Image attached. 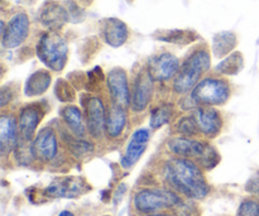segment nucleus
I'll use <instances>...</instances> for the list:
<instances>
[{
  "instance_id": "nucleus-3",
  "label": "nucleus",
  "mask_w": 259,
  "mask_h": 216,
  "mask_svg": "<svg viewBox=\"0 0 259 216\" xmlns=\"http://www.w3.org/2000/svg\"><path fill=\"white\" fill-rule=\"evenodd\" d=\"M67 42L57 30L45 33L38 40L37 56L50 70L62 71L67 62Z\"/></svg>"
},
{
  "instance_id": "nucleus-24",
  "label": "nucleus",
  "mask_w": 259,
  "mask_h": 216,
  "mask_svg": "<svg viewBox=\"0 0 259 216\" xmlns=\"http://www.w3.org/2000/svg\"><path fill=\"white\" fill-rule=\"evenodd\" d=\"M244 66V58L239 52H234L222 61L215 70L223 75H237Z\"/></svg>"
},
{
  "instance_id": "nucleus-28",
  "label": "nucleus",
  "mask_w": 259,
  "mask_h": 216,
  "mask_svg": "<svg viewBox=\"0 0 259 216\" xmlns=\"http://www.w3.org/2000/svg\"><path fill=\"white\" fill-rule=\"evenodd\" d=\"M197 161H199L200 166H201L202 168L211 169V168H214L218 163H219L220 157H219V153H218L217 149H215L214 147L210 146V144L206 143V148H205L204 153H202L201 156L197 158Z\"/></svg>"
},
{
  "instance_id": "nucleus-8",
  "label": "nucleus",
  "mask_w": 259,
  "mask_h": 216,
  "mask_svg": "<svg viewBox=\"0 0 259 216\" xmlns=\"http://www.w3.org/2000/svg\"><path fill=\"white\" fill-rule=\"evenodd\" d=\"M147 71L153 81H167L176 77L180 71V61L172 53H159L149 60Z\"/></svg>"
},
{
  "instance_id": "nucleus-14",
  "label": "nucleus",
  "mask_w": 259,
  "mask_h": 216,
  "mask_svg": "<svg viewBox=\"0 0 259 216\" xmlns=\"http://www.w3.org/2000/svg\"><path fill=\"white\" fill-rule=\"evenodd\" d=\"M149 137H151V134L144 128L134 132L128 143V147H126L125 154L120 159V164L123 168H131L139 161V158L143 156L144 151H146Z\"/></svg>"
},
{
  "instance_id": "nucleus-25",
  "label": "nucleus",
  "mask_w": 259,
  "mask_h": 216,
  "mask_svg": "<svg viewBox=\"0 0 259 216\" xmlns=\"http://www.w3.org/2000/svg\"><path fill=\"white\" fill-rule=\"evenodd\" d=\"M174 115V105L169 103H163L154 108L151 113V128L158 129L168 123Z\"/></svg>"
},
{
  "instance_id": "nucleus-37",
  "label": "nucleus",
  "mask_w": 259,
  "mask_h": 216,
  "mask_svg": "<svg viewBox=\"0 0 259 216\" xmlns=\"http://www.w3.org/2000/svg\"><path fill=\"white\" fill-rule=\"evenodd\" d=\"M146 216H172L171 214H166V212H156V214H147Z\"/></svg>"
},
{
  "instance_id": "nucleus-21",
  "label": "nucleus",
  "mask_w": 259,
  "mask_h": 216,
  "mask_svg": "<svg viewBox=\"0 0 259 216\" xmlns=\"http://www.w3.org/2000/svg\"><path fill=\"white\" fill-rule=\"evenodd\" d=\"M126 125V111L124 108L113 105L106 111L105 132L110 138L121 136Z\"/></svg>"
},
{
  "instance_id": "nucleus-12",
  "label": "nucleus",
  "mask_w": 259,
  "mask_h": 216,
  "mask_svg": "<svg viewBox=\"0 0 259 216\" xmlns=\"http://www.w3.org/2000/svg\"><path fill=\"white\" fill-rule=\"evenodd\" d=\"M200 133L207 138H214L223 128V119L212 106H197L192 113Z\"/></svg>"
},
{
  "instance_id": "nucleus-35",
  "label": "nucleus",
  "mask_w": 259,
  "mask_h": 216,
  "mask_svg": "<svg viewBox=\"0 0 259 216\" xmlns=\"http://www.w3.org/2000/svg\"><path fill=\"white\" fill-rule=\"evenodd\" d=\"M125 191H126L125 184H121L120 186L118 187V190H116V192H115V197H114V199H115V204H118V201L120 200V197H123L124 192H125Z\"/></svg>"
},
{
  "instance_id": "nucleus-30",
  "label": "nucleus",
  "mask_w": 259,
  "mask_h": 216,
  "mask_svg": "<svg viewBox=\"0 0 259 216\" xmlns=\"http://www.w3.org/2000/svg\"><path fill=\"white\" fill-rule=\"evenodd\" d=\"M177 133L182 134L184 137H194L197 133H200L199 128H197L196 120L194 116H184L180 119L176 124Z\"/></svg>"
},
{
  "instance_id": "nucleus-17",
  "label": "nucleus",
  "mask_w": 259,
  "mask_h": 216,
  "mask_svg": "<svg viewBox=\"0 0 259 216\" xmlns=\"http://www.w3.org/2000/svg\"><path fill=\"white\" fill-rule=\"evenodd\" d=\"M40 119H42V110L38 106H25L20 110L18 128H19V136L22 141H32Z\"/></svg>"
},
{
  "instance_id": "nucleus-34",
  "label": "nucleus",
  "mask_w": 259,
  "mask_h": 216,
  "mask_svg": "<svg viewBox=\"0 0 259 216\" xmlns=\"http://www.w3.org/2000/svg\"><path fill=\"white\" fill-rule=\"evenodd\" d=\"M12 90H10V88H3L2 91H0V105L2 106H5L8 105V103H9L10 100H12Z\"/></svg>"
},
{
  "instance_id": "nucleus-32",
  "label": "nucleus",
  "mask_w": 259,
  "mask_h": 216,
  "mask_svg": "<svg viewBox=\"0 0 259 216\" xmlns=\"http://www.w3.org/2000/svg\"><path fill=\"white\" fill-rule=\"evenodd\" d=\"M237 216H259V202L255 200H244L238 209Z\"/></svg>"
},
{
  "instance_id": "nucleus-27",
  "label": "nucleus",
  "mask_w": 259,
  "mask_h": 216,
  "mask_svg": "<svg viewBox=\"0 0 259 216\" xmlns=\"http://www.w3.org/2000/svg\"><path fill=\"white\" fill-rule=\"evenodd\" d=\"M24 143H18L17 147H15V159L18 161V163L23 164V166H27V164L32 163L35 158L34 151H33V144H27L29 142L23 141Z\"/></svg>"
},
{
  "instance_id": "nucleus-33",
  "label": "nucleus",
  "mask_w": 259,
  "mask_h": 216,
  "mask_svg": "<svg viewBox=\"0 0 259 216\" xmlns=\"http://www.w3.org/2000/svg\"><path fill=\"white\" fill-rule=\"evenodd\" d=\"M248 192L250 194H259V174H255L249 181L247 182V186H245Z\"/></svg>"
},
{
  "instance_id": "nucleus-23",
  "label": "nucleus",
  "mask_w": 259,
  "mask_h": 216,
  "mask_svg": "<svg viewBox=\"0 0 259 216\" xmlns=\"http://www.w3.org/2000/svg\"><path fill=\"white\" fill-rule=\"evenodd\" d=\"M237 46V37L232 32L218 33L212 38V53L215 57H223L232 52Z\"/></svg>"
},
{
  "instance_id": "nucleus-29",
  "label": "nucleus",
  "mask_w": 259,
  "mask_h": 216,
  "mask_svg": "<svg viewBox=\"0 0 259 216\" xmlns=\"http://www.w3.org/2000/svg\"><path fill=\"white\" fill-rule=\"evenodd\" d=\"M55 94L57 99L62 103H72L76 98V94L71 83L65 80H58L55 86Z\"/></svg>"
},
{
  "instance_id": "nucleus-20",
  "label": "nucleus",
  "mask_w": 259,
  "mask_h": 216,
  "mask_svg": "<svg viewBox=\"0 0 259 216\" xmlns=\"http://www.w3.org/2000/svg\"><path fill=\"white\" fill-rule=\"evenodd\" d=\"M61 116H62L63 121L66 125L68 126L70 132H72L73 136L77 138H82L86 133V123L83 119V114L77 106L75 105H67L60 110Z\"/></svg>"
},
{
  "instance_id": "nucleus-10",
  "label": "nucleus",
  "mask_w": 259,
  "mask_h": 216,
  "mask_svg": "<svg viewBox=\"0 0 259 216\" xmlns=\"http://www.w3.org/2000/svg\"><path fill=\"white\" fill-rule=\"evenodd\" d=\"M86 108V126L91 137L99 139L105 131L106 110L100 98H90L85 104Z\"/></svg>"
},
{
  "instance_id": "nucleus-22",
  "label": "nucleus",
  "mask_w": 259,
  "mask_h": 216,
  "mask_svg": "<svg viewBox=\"0 0 259 216\" xmlns=\"http://www.w3.org/2000/svg\"><path fill=\"white\" fill-rule=\"evenodd\" d=\"M52 76L48 71L38 70L28 77L24 86V94L27 96H38L45 94L51 86Z\"/></svg>"
},
{
  "instance_id": "nucleus-1",
  "label": "nucleus",
  "mask_w": 259,
  "mask_h": 216,
  "mask_svg": "<svg viewBox=\"0 0 259 216\" xmlns=\"http://www.w3.org/2000/svg\"><path fill=\"white\" fill-rule=\"evenodd\" d=\"M164 177L176 191L190 199H205L210 192L201 168L189 158L169 159L164 166Z\"/></svg>"
},
{
  "instance_id": "nucleus-9",
  "label": "nucleus",
  "mask_w": 259,
  "mask_h": 216,
  "mask_svg": "<svg viewBox=\"0 0 259 216\" xmlns=\"http://www.w3.org/2000/svg\"><path fill=\"white\" fill-rule=\"evenodd\" d=\"M29 34V18L25 13L15 14L2 33V43L5 48H17Z\"/></svg>"
},
{
  "instance_id": "nucleus-4",
  "label": "nucleus",
  "mask_w": 259,
  "mask_h": 216,
  "mask_svg": "<svg viewBox=\"0 0 259 216\" xmlns=\"http://www.w3.org/2000/svg\"><path fill=\"white\" fill-rule=\"evenodd\" d=\"M179 195L168 190L143 189L134 196V207L139 214H156L167 209H177L182 204Z\"/></svg>"
},
{
  "instance_id": "nucleus-19",
  "label": "nucleus",
  "mask_w": 259,
  "mask_h": 216,
  "mask_svg": "<svg viewBox=\"0 0 259 216\" xmlns=\"http://www.w3.org/2000/svg\"><path fill=\"white\" fill-rule=\"evenodd\" d=\"M18 131V121L14 116L7 114L0 116V149L4 156L14 151L17 147Z\"/></svg>"
},
{
  "instance_id": "nucleus-31",
  "label": "nucleus",
  "mask_w": 259,
  "mask_h": 216,
  "mask_svg": "<svg viewBox=\"0 0 259 216\" xmlns=\"http://www.w3.org/2000/svg\"><path fill=\"white\" fill-rule=\"evenodd\" d=\"M68 148L70 152L77 158H81L83 156H88V154L93 153L94 146L89 142L83 141V139L77 138V139H71L70 143H68Z\"/></svg>"
},
{
  "instance_id": "nucleus-5",
  "label": "nucleus",
  "mask_w": 259,
  "mask_h": 216,
  "mask_svg": "<svg viewBox=\"0 0 259 216\" xmlns=\"http://www.w3.org/2000/svg\"><path fill=\"white\" fill-rule=\"evenodd\" d=\"M230 96V88L228 82L222 78H204L192 90L191 98L197 106L223 105Z\"/></svg>"
},
{
  "instance_id": "nucleus-7",
  "label": "nucleus",
  "mask_w": 259,
  "mask_h": 216,
  "mask_svg": "<svg viewBox=\"0 0 259 216\" xmlns=\"http://www.w3.org/2000/svg\"><path fill=\"white\" fill-rule=\"evenodd\" d=\"M110 99L113 101V105L120 106L126 109L131 105V90H129V83L126 73L123 68L115 67L110 70L106 78Z\"/></svg>"
},
{
  "instance_id": "nucleus-11",
  "label": "nucleus",
  "mask_w": 259,
  "mask_h": 216,
  "mask_svg": "<svg viewBox=\"0 0 259 216\" xmlns=\"http://www.w3.org/2000/svg\"><path fill=\"white\" fill-rule=\"evenodd\" d=\"M153 96V78L149 76L148 71H143L136 78L132 93L131 106L136 113L146 110Z\"/></svg>"
},
{
  "instance_id": "nucleus-6",
  "label": "nucleus",
  "mask_w": 259,
  "mask_h": 216,
  "mask_svg": "<svg viewBox=\"0 0 259 216\" xmlns=\"http://www.w3.org/2000/svg\"><path fill=\"white\" fill-rule=\"evenodd\" d=\"M89 190L90 186L82 177H60L43 190V195L51 199H75Z\"/></svg>"
},
{
  "instance_id": "nucleus-13",
  "label": "nucleus",
  "mask_w": 259,
  "mask_h": 216,
  "mask_svg": "<svg viewBox=\"0 0 259 216\" xmlns=\"http://www.w3.org/2000/svg\"><path fill=\"white\" fill-rule=\"evenodd\" d=\"M33 151L35 158L42 162H51L58 153V142L55 131L50 126L40 129L33 142Z\"/></svg>"
},
{
  "instance_id": "nucleus-15",
  "label": "nucleus",
  "mask_w": 259,
  "mask_h": 216,
  "mask_svg": "<svg viewBox=\"0 0 259 216\" xmlns=\"http://www.w3.org/2000/svg\"><path fill=\"white\" fill-rule=\"evenodd\" d=\"M169 151L182 158H199L206 148V143L196 141L190 137H176L167 142Z\"/></svg>"
},
{
  "instance_id": "nucleus-36",
  "label": "nucleus",
  "mask_w": 259,
  "mask_h": 216,
  "mask_svg": "<svg viewBox=\"0 0 259 216\" xmlns=\"http://www.w3.org/2000/svg\"><path fill=\"white\" fill-rule=\"evenodd\" d=\"M58 216H75V215H73L71 211H68V210H63V211H61L60 214H58Z\"/></svg>"
},
{
  "instance_id": "nucleus-16",
  "label": "nucleus",
  "mask_w": 259,
  "mask_h": 216,
  "mask_svg": "<svg viewBox=\"0 0 259 216\" xmlns=\"http://www.w3.org/2000/svg\"><path fill=\"white\" fill-rule=\"evenodd\" d=\"M39 20L48 29L58 30L68 20V12L57 2H46L39 10Z\"/></svg>"
},
{
  "instance_id": "nucleus-2",
  "label": "nucleus",
  "mask_w": 259,
  "mask_h": 216,
  "mask_svg": "<svg viewBox=\"0 0 259 216\" xmlns=\"http://www.w3.org/2000/svg\"><path fill=\"white\" fill-rule=\"evenodd\" d=\"M210 62L211 58L206 50L195 51L180 67L174 81V90L184 95L196 88L202 73L210 68Z\"/></svg>"
},
{
  "instance_id": "nucleus-18",
  "label": "nucleus",
  "mask_w": 259,
  "mask_h": 216,
  "mask_svg": "<svg viewBox=\"0 0 259 216\" xmlns=\"http://www.w3.org/2000/svg\"><path fill=\"white\" fill-rule=\"evenodd\" d=\"M101 33H103L105 42L114 48L123 46L129 35L126 24L118 18H108L104 20Z\"/></svg>"
},
{
  "instance_id": "nucleus-26",
  "label": "nucleus",
  "mask_w": 259,
  "mask_h": 216,
  "mask_svg": "<svg viewBox=\"0 0 259 216\" xmlns=\"http://www.w3.org/2000/svg\"><path fill=\"white\" fill-rule=\"evenodd\" d=\"M156 38L159 40H166L169 43H177V45H187L191 40H194L195 34L192 32H186V30H163L161 34L157 35Z\"/></svg>"
}]
</instances>
